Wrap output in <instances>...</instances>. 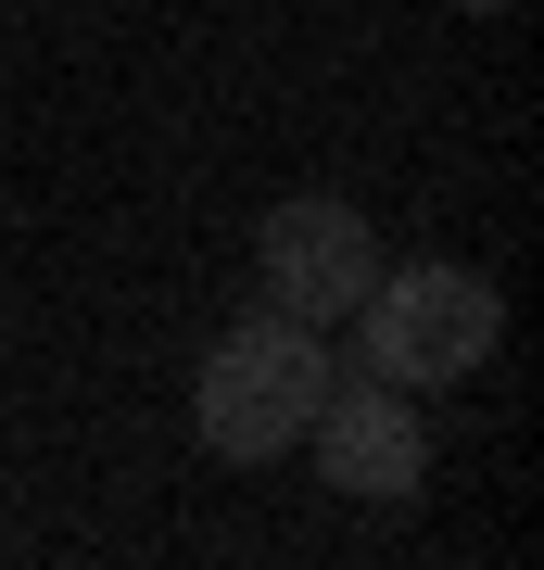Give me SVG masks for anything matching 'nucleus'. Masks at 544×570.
<instances>
[{
	"label": "nucleus",
	"mask_w": 544,
	"mask_h": 570,
	"mask_svg": "<svg viewBox=\"0 0 544 570\" xmlns=\"http://www.w3.org/2000/svg\"><path fill=\"white\" fill-rule=\"evenodd\" d=\"M456 13H506V0H456Z\"/></svg>",
	"instance_id": "nucleus-5"
},
{
	"label": "nucleus",
	"mask_w": 544,
	"mask_h": 570,
	"mask_svg": "<svg viewBox=\"0 0 544 570\" xmlns=\"http://www.w3.org/2000/svg\"><path fill=\"white\" fill-rule=\"evenodd\" d=\"M329 343L317 330H291V317H241L216 355H202V381H190V419H202V444L216 456H241V469H266V456H291L304 444V419L329 406Z\"/></svg>",
	"instance_id": "nucleus-1"
},
{
	"label": "nucleus",
	"mask_w": 544,
	"mask_h": 570,
	"mask_svg": "<svg viewBox=\"0 0 544 570\" xmlns=\"http://www.w3.org/2000/svg\"><path fill=\"white\" fill-rule=\"evenodd\" d=\"M355 317H367V367L380 381H468L506 343V292L468 279V266H380Z\"/></svg>",
	"instance_id": "nucleus-2"
},
{
	"label": "nucleus",
	"mask_w": 544,
	"mask_h": 570,
	"mask_svg": "<svg viewBox=\"0 0 544 570\" xmlns=\"http://www.w3.org/2000/svg\"><path fill=\"white\" fill-rule=\"evenodd\" d=\"M304 444H317V482L355 494V508H405L418 469H431V431H418V406L393 381H329V406L304 419Z\"/></svg>",
	"instance_id": "nucleus-4"
},
{
	"label": "nucleus",
	"mask_w": 544,
	"mask_h": 570,
	"mask_svg": "<svg viewBox=\"0 0 544 570\" xmlns=\"http://www.w3.org/2000/svg\"><path fill=\"white\" fill-rule=\"evenodd\" d=\"M254 279H266V317H291V330H343V317L367 305V279H380V242H367V216H355V204L304 190V204L266 216Z\"/></svg>",
	"instance_id": "nucleus-3"
}]
</instances>
